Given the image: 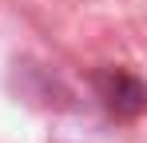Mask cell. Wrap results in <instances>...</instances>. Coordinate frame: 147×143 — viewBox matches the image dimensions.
Returning a JSON list of instances; mask_svg holds the SVG:
<instances>
[{"mask_svg": "<svg viewBox=\"0 0 147 143\" xmlns=\"http://www.w3.org/2000/svg\"><path fill=\"white\" fill-rule=\"evenodd\" d=\"M103 103L115 115H135L147 107V88L127 72H107L103 76Z\"/></svg>", "mask_w": 147, "mask_h": 143, "instance_id": "obj_1", "label": "cell"}]
</instances>
